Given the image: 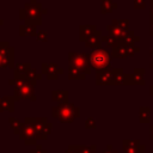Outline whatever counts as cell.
<instances>
[{
    "label": "cell",
    "mask_w": 153,
    "mask_h": 153,
    "mask_svg": "<svg viewBox=\"0 0 153 153\" xmlns=\"http://www.w3.org/2000/svg\"><path fill=\"white\" fill-rule=\"evenodd\" d=\"M68 62L71 66L78 68L79 71H81L85 75H88L91 73V65H90V59H88V54L85 53H75V51H71L68 54Z\"/></svg>",
    "instance_id": "5"
},
{
    "label": "cell",
    "mask_w": 153,
    "mask_h": 153,
    "mask_svg": "<svg viewBox=\"0 0 153 153\" xmlns=\"http://www.w3.org/2000/svg\"><path fill=\"white\" fill-rule=\"evenodd\" d=\"M124 71L122 68H112V85H123L124 82Z\"/></svg>",
    "instance_id": "22"
},
{
    "label": "cell",
    "mask_w": 153,
    "mask_h": 153,
    "mask_svg": "<svg viewBox=\"0 0 153 153\" xmlns=\"http://www.w3.org/2000/svg\"><path fill=\"white\" fill-rule=\"evenodd\" d=\"M149 57H151V63H149V67L153 69V48L151 49V51H149Z\"/></svg>",
    "instance_id": "39"
},
{
    "label": "cell",
    "mask_w": 153,
    "mask_h": 153,
    "mask_svg": "<svg viewBox=\"0 0 153 153\" xmlns=\"http://www.w3.org/2000/svg\"><path fill=\"white\" fill-rule=\"evenodd\" d=\"M102 44H105V47H108V48H114L118 44V41L110 35H106V36L102 35Z\"/></svg>",
    "instance_id": "27"
},
{
    "label": "cell",
    "mask_w": 153,
    "mask_h": 153,
    "mask_svg": "<svg viewBox=\"0 0 153 153\" xmlns=\"http://www.w3.org/2000/svg\"><path fill=\"white\" fill-rule=\"evenodd\" d=\"M14 98L13 96H4L1 97L0 104H1V110L2 111H8V112H13L14 111Z\"/></svg>",
    "instance_id": "18"
},
{
    "label": "cell",
    "mask_w": 153,
    "mask_h": 153,
    "mask_svg": "<svg viewBox=\"0 0 153 153\" xmlns=\"http://www.w3.org/2000/svg\"><path fill=\"white\" fill-rule=\"evenodd\" d=\"M149 35L153 37V23H149Z\"/></svg>",
    "instance_id": "41"
},
{
    "label": "cell",
    "mask_w": 153,
    "mask_h": 153,
    "mask_svg": "<svg viewBox=\"0 0 153 153\" xmlns=\"http://www.w3.org/2000/svg\"><path fill=\"white\" fill-rule=\"evenodd\" d=\"M36 33H37V26L25 23L19 25V35L22 37H36Z\"/></svg>",
    "instance_id": "16"
},
{
    "label": "cell",
    "mask_w": 153,
    "mask_h": 153,
    "mask_svg": "<svg viewBox=\"0 0 153 153\" xmlns=\"http://www.w3.org/2000/svg\"><path fill=\"white\" fill-rule=\"evenodd\" d=\"M139 122L140 123H149L151 122V108H148V106L139 108Z\"/></svg>",
    "instance_id": "21"
},
{
    "label": "cell",
    "mask_w": 153,
    "mask_h": 153,
    "mask_svg": "<svg viewBox=\"0 0 153 153\" xmlns=\"http://www.w3.org/2000/svg\"><path fill=\"white\" fill-rule=\"evenodd\" d=\"M47 12L48 11L43 8L37 0H30V2L25 4L24 7L19 10V19L24 20L25 24L39 26L42 24V16Z\"/></svg>",
    "instance_id": "2"
},
{
    "label": "cell",
    "mask_w": 153,
    "mask_h": 153,
    "mask_svg": "<svg viewBox=\"0 0 153 153\" xmlns=\"http://www.w3.org/2000/svg\"><path fill=\"white\" fill-rule=\"evenodd\" d=\"M145 69L143 68H135L131 73L124 74V82L123 85H145Z\"/></svg>",
    "instance_id": "11"
},
{
    "label": "cell",
    "mask_w": 153,
    "mask_h": 153,
    "mask_svg": "<svg viewBox=\"0 0 153 153\" xmlns=\"http://www.w3.org/2000/svg\"><path fill=\"white\" fill-rule=\"evenodd\" d=\"M140 51V48L136 47L135 44H124L122 42L118 41V44L114 48H111V57H116V59H126L129 57L136 53Z\"/></svg>",
    "instance_id": "8"
},
{
    "label": "cell",
    "mask_w": 153,
    "mask_h": 153,
    "mask_svg": "<svg viewBox=\"0 0 153 153\" xmlns=\"http://www.w3.org/2000/svg\"><path fill=\"white\" fill-rule=\"evenodd\" d=\"M149 139L153 140V124H151L149 127Z\"/></svg>",
    "instance_id": "40"
},
{
    "label": "cell",
    "mask_w": 153,
    "mask_h": 153,
    "mask_svg": "<svg viewBox=\"0 0 153 153\" xmlns=\"http://www.w3.org/2000/svg\"><path fill=\"white\" fill-rule=\"evenodd\" d=\"M25 79H26V80H29L30 82H32V84H35V85H36V82H37L38 80H41V79H42V73H38L35 68H32V67H31V69L26 73Z\"/></svg>",
    "instance_id": "26"
},
{
    "label": "cell",
    "mask_w": 153,
    "mask_h": 153,
    "mask_svg": "<svg viewBox=\"0 0 153 153\" xmlns=\"http://www.w3.org/2000/svg\"><path fill=\"white\" fill-rule=\"evenodd\" d=\"M133 6L136 10H142L146 6L145 5V0H133Z\"/></svg>",
    "instance_id": "34"
},
{
    "label": "cell",
    "mask_w": 153,
    "mask_h": 153,
    "mask_svg": "<svg viewBox=\"0 0 153 153\" xmlns=\"http://www.w3.org/2000/svg\"><path fill=\"white\" fill-rule=\"evenodd\" d=\"M112 68L99 71L96 74V82L97 85H112Z\"/></svg>",
    "instance_id": "12"
},
{
    "label": "cell",
    "mask_w": 153,
    "mask_h": 153,
    "mask_svg": "<svg viewBox=\"0 0 153 153\" xmlns=\"http://www.w3.org/2000/svg\"><path fill=\"white\" fill-rule=\"evenodd\" d=\"M85 76L86 75L81 71H79L78 68H75V67H73V66L69 65V68H68V79H71V80H84Z\"/></svg>",
    "instance_id": "24"
},
{
    "label": "cell",
    "mask_w": 153,
    "mask_h": 153,
    "mask_svg": "<svg viewBox=\"0 0 153 153\" xmlns=\"http://www.w3.org/2000/svg\"><path fill=\"white\" fill-rule=\"evenodd\" d=\"M8 124H10L11 130H12L14 134L19 135L20 129H22V127H23V124H24V123H23L20 120L16 118V117H10V118H8Z\"/></svg>",
    "instance_id": "25"
},
{
    "label": "cell",
    "mask_w": 153,
    "mask_h": 153,
    "mask_svg": "<svg viewBox=\"0 0 153 153\" xmlns=\"http://www.w3.org/2000/svg\"><path fill=\"white\" fill-rule=\"evenodd\" d=\"M111 24L118 26L120 29H122L124 31H129V20L128 19H114Z\"/></svg>",
    "instance_id": "29"
},
{
    "label": "cell",
    "mask_w": 153,
    "mask_h": 153,
    "mask_svg": "<svg viewBox=\"0 0 153 153\" xmlns=\"http://www.w3.org/2000/svg\"><path fill=\"white\" fill-rule=\"evenodd\" d=\"M102 153H117V151L116 149H112V146L111 145H108Z\"/></svg>",
    "instance_id": "38"
},
{
    "label": "cell",
    "mask_w": 153,
    "mask_h": 153,
    "mask_svg": "<svg viewBox=\"0 0 153 153\" xmlns=\"http://www.w3.org/2000/svg\"><path fill=\"white\" fill-rule=\"evenodd\" d=\"M30 153H48V152H47V149H43V147L41 145H36V147Z\"/></svg>",
    "instance_id": "35"
},
{
    "label": "cell",
    "mask_w": 153,
    "mask_h": 153,
    "mask_svg": "<svg viewBox=\"0 0 153 153\" xmlns=\"http://www.w3.org/2000/svg\"><path fill=\"white\" fill-rule=\"evenodd\" d=\"M117 7H118V5L116 2H114L112 0H102L100 12H102V14H108V13L114 12Z\"/></svg>",
    "instance_id": "20"
},
{
    "label": "cell",
    "mask_w": 153,
    "mask_h": 153,
    "mask_svg": "<svg viewBox=\"0 0 153 153\" xmlns=\"http://www.w3.org/2000/svg\"><path fill=\"white\" fill-rule=\"evenodd\" d=\"M0 100H1V97H0ZM0 112H2V110H1V104H0Z\"/></svg>",
    "instance_id": "44"
},
{
    "label": "cell",
    "mask_w": 153,
    "mask_h": 153,
    "mask_svg": "<svg viewBox=\"0 0 153 153\" xmlns=\"http://www.w3.org/2000/svg\"><path fill=\"white\" fill-rule=\"evenodd\" d=\"M31 69V63L29 62H19L14 65L13 68V76H24L26 75V73Z\"/></svg>",
    "instance_id": "17"
},
{
    "label": "cell",
    "mask_w": 153,
    "mask_h": 153,
    "mask_svg": "<svg viewBox=\"0 0 153 153\" xmlns=\"http://www.w3.org/2000/svg\"><path fill=\"white\" fill-rule=\"evenodd\" d=\"M149 94L153 97V85H151V86H149Z\"/></svg>",
    "instance_id": "42"
},
{
    "label": "cell",
    "mask_w": 153,
    "mask_h": 153,
    "mask_svg": "<svg viewBox=\"0 0 153 153\" xmlns=\"http://www.w3.org/2000/svg\"><path fill=\"white\" fill-rule=\"evenodd\" d=\"M88 59H90L91 68L96 69L97 72L109 69L111 66V54L105 48L102 47L93 49L88 54Z\"/></svg>",
    "instance_id": "4"
},
{
    "label": "cell",
    "mask_w": 153,
    "mask_h": 153,
    "mask_svg": "<svg viewBox=\"0 0 153 153\" xmlns=\"http://www.w3.org/2000/svg\"><path fill=\"white\" fill-rule=\"evenodd\" d=\"M97 146H76V153H96Z\"/></svg>",
    "instance_id": "30"
},
{
    "label": "cell",
    "mask_w": 153,
    "mask_h": 153,
    "mask_svg": "<svg viewBox=\"0 0 153 153\" xmlns=\"http://www.w3.org/2000/svg\"><path fill=\"white\" fill-rule=\"evenodd\" d=\"M51 116L61 123H72L75 118L80 117V108L73 103H61L51 109Z\"/></svg>",
    "instance_id": "3"
},
{
    "label": "cell",
    "mask_w": 153,
    "mask_h": 153,
    "mask_svg": "<svg viewBox=\"0 0 153 153\" xmlns=\"http://www.w3.org/2000/svg\"><path fill=\"white\" fill-rule=\"evenodd\" d=\"M123 153H146V146L140 143L135 147H127L123 148Z\"/></svg>",
    "instance_id": "28"
},
{
    "label": "cell",
    "mask_w": 153,
    "mask_h": 153,
    "mask_svg": "<svg viewBox=\"0 0 153 153\" xmlns=\"http://www.w3.org/2000/svg\"><path fill=\"white\" fill-rule=\"evenodd\" d=\"M96 31H97L96 25H90V24L80 25V26H79V41H80V42H85V41H86L91 35H93Z\"/></svg>",
    "instance_id": "14"
},
{
    "label": "cell",
    "mask_w": 153,
    "mask_h": 153,
    "mask_svg": "<svg viewBox=\"0 0 153 153\" xmlns=\"http://www.w3.org/2000/svg\"><path fill=\"white\" fill-rule=\"evenodd\" d=\"M140 145V140L137 139H124L122 141V146L123 148H127V147H135V146H139Z\"/></svg>",
    "instance_id": "31"
},
{
    "label": "cell",
    "mask_w": 153,
    "mask_h": 153,
    "mask_svg": "<svg viewBox=\"0 0 153 153\" xmlns=\"http://www.w3.org/2000/svg\"><path fill=\"white\" fill-rule=\"evenodd\" d=\"M36 39H37L38 42H45V41L48 39V33H47V31H45V30H39V31H37V33H36Z\"/></svg>",
    "instance_id": "32"
},
{
    "label": "cell",
    "mask_w": 153,
    "mask_h": 153,
    "mask_svg": "<svg viewBox=\"0 0 153 153\" xmlns=\"http://www.w3.org/2000/svg\"><path fill=\"white\" fill-rule=\"evenodd\" d=\"M41 73L45 75L48 80H57L63 74V69L54 62H43L41 65Z\"/></svg>",
    "instance_id": "10"
},
{
    "label": "cell",
    "mask_w": 153,
    "mask_h": 153,
    "mask_svg": "<svg viewBox=\"0 0 153 153\" xmlns=\"http://www.w3.org/2000/svg\"><path fill=\"white\" fill-rule=\"evenodd\" d=\"M33 126H35V131H36V137L37 140H45L48 139L53 124L48 122L45 117H33Z\"/></svg>",
    "instance_id": "9"
},
{
    "label": "cell",
    "mask_w": 153,
    "mask_h": 153,
    "mask_svg": "<svg viewBox=\"0 0 153 153\" xmlns=\"http://www.w3.org/2000/svg\"><path fill=\"white\" fill-rule=\"evenodd\" d=\"M69 97V92L67 90H53L51 92V100L61 104V103H67Z\"/></svg>",
    "instance_id": "15"
},
{
    "label": "cell",
    "mask_w": 153,
    "mask_h": 153,
    "mask_svg": "<svg viewBox=\"0 0 153 153\" xmlns=\"http://www.w3.org/2000/svg\"><path fill=\"white\" fill-rule=\"evenodd\" d=\"M84 43H85L86 48H91L92 50L93 49H97V48H100L102 47V31L100 30H97Z\"/></svg>",
    "instance_id": "13"
},
{
    "label": "cell",
    "mask_w": 153,
    "mask_h": 153,
    "mask_svg": "<svg viewBox=\"0 0 153 153\" xmlns=\"http://www.w3.org/2000/svg\"><path fill=\"white\" fill-rule=\"evenodd\" d=\"M140 41V37L137 36V35H135L133 31H127L126 33H124V36L122 37V39L120 41V42H122V43H124V44H135V43H137Z\"/></svg>",
    "instance_id": "23"
},
{
    "label": "cell",
    "mask_w": 153,
    "mask_h": 153,
    "mask_svg": "<svg viewBox=\"0 0 153 153\" xmlns=\"http://www.w3.org/2000/svg\"><path fill=\"white\" fill-rule=\"evenodd\" d=\"M85 128L86 129H96L97 126H96V121L93 117H87L85 120Z\"/></svg>",
    "instance_id": "33"
},
{
    "label": "cell",
    "mask_w": 153,
    "mask_h": 153,
    "mask_svg": "<svg viewBox=\"0 0 153 153\" xmlns=\"http://www.w3.org/2000/svg\"><path fill=\"white\" fill-rule=\"evenodd\" d=\"M106 30H108V33H109L110 36H112L114 38H116L117 41H121L122 37L124 36V33L127 32V31L120 29L118 26H116V25H114V24H109V25L106 26Z\"/></svg>",
    "instance_id": "19"
},
{
    "label": "cell",
    "mask_w": 153,
    "mask_h": 153,
    "mask_svg": "<svg viewBox=\"0 0 153 153\" xmlns=\"http://www.w3.org/2000/svg\"><path fill=\"white\" fill-rule=\"evenodd\" d=\"M2 24H4V20H2V19H0V26H1Z\"/></svg>",
    "instance_id": "43"
},
{
    "label": "cell",
    "mask_w": 153,
    "mask_h": 153,
    "mask_svg": "<svg viewBox=\"0 0 153 153\" xmlns=\"http://www.w3.org/2000/svg\"><path fill=\"white\" fill-rule=\"evenodd\" d=\"M14 68V48L7 41H0V69Z\"/></svg>",
    "instance_id": "7"
},
{
    "label": "cell",
    "mask_w": 153,
    "mask_h": 153,
    "mask_svg": "<svg viewBox=\"0 0 153 153\" xmlns=\"http://www.w3.org/2000/svg\"><path fill=\"white\" fill-rule=\"evenodd\" d=\"M149 23H153V0H149Z\"/></svg>",
    "instance_id": "36"
},
{
    "label": "cell",
    "mask_w": 153,
    "mask_h": 153,
    "mask_svg": "<svg viewBox=\"0 0 153 153\" xmlns=\"http://www.w3.org/2000/svg\"><path fill=\"white\" fill-rule=\"evenodd\" d=\"M19 137L27 146H36L37 145L38 140L36 137V131H35V126H33V117H25L24 124H23V127L20 129V133H19Z\"/></svg>",
    "instance_id": "6"
},
{
    "label": "cell",
    "mask_w": 153,
    "mask_h": 153,
    "mask_svg": "<svg viewBox=\"0 0 153 153\" xmlns=\"http://www.w3.org/2000/svg\"><path fill=\"white\" fill-rule=\"evenodd\" d=\"M66 153H76V145H69L66 149Z\"/></svg>",
    "instance_id": "37"
},
{
    "label": "cell",
    "mask_w": 153,
    "mask_h": 153,
    "mask_svg": "<svg viewBox=\"0 0 153 153\" xmlns=\"http://www.w3.org/2000/svg\"><path fill=\"white\" fill-rule=\"evenodd\" d=\"M8 85L13 86V98L16 102L19 100H36L35 84L26 80L24 76H13L8 80Z\"/></svg>",
    "instance_id": "1"
}]
</instances>
